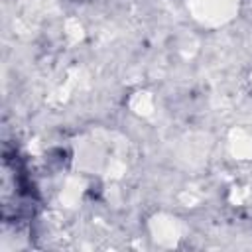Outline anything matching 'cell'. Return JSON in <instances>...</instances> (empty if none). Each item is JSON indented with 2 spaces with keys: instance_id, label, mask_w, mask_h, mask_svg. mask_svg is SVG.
Here are the masks:
<instances>
[{
  "instance_id": "obj_1",
  "label": "cell",
  "mask_w": 252,
  "mask_h": 252,
  "mask_svg": "<svg viewBox=\"0 0 252 252\" xmlns=\"http://www.w3.org/2000/svg\"><path fill=\"white\" fill-rule=\"evenodd\" d=\"M39 199L28 165L18 150L4 146L2 152V219L4 222H30L35 217Z\"/></svg>"
}]
</instances>
